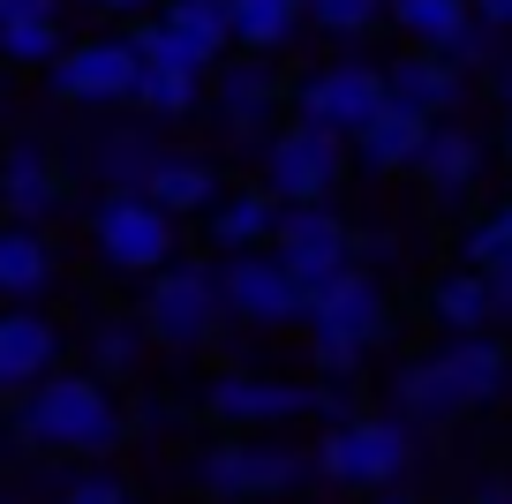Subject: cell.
I'll return each instance as SVG.
<instances>
[{"mask_svg":"<svg viewBox=\"0 0 512 504\" xmlns=\"http://www.w3.org/2000/svg\"><path fill=\"white\" fill-rule=\"evenodd\" d=\"M505 384H512V347H497L490 331H467L445 354L407 362L400 377H392V407L415 414V422H445V414H460V407L497 399Z\"/></svg>","mask_w":512,"mask_h":504,"instance_id":"1","label":"cell"},{"mask_svg":"<svg viewBox=\"0 0 512 504\" xmlns=\"http://www.w3.org/2000/svg\"><path fill=\"white\" fill-rule=\"evenodd\" d=\"M16 429H23V444H38V452H113L128 422H121V407L106 399L98 377L53 369V377H38L31 392L16 399Z\"/></svg>","mask_w":512,"mask_h":504,"instance_id":"2","label":"cell"},{"mask_svg":"<svg viewBox=\"0 0 512 504\" xmlns=\"http://www.w3.org/2000/svg\"><path fill=\"white\" fill-rule=\"evenodd\" d=\"M302 324H309V362H317L332 384H347L354 369L369 362V347H384L392 309H384V286L369 279V271H339L332 286L309 294Z\"/></svg>","mask_w":512,"mask_h":504,"instance_id":"3","label":"cell"},{"mask_svg":"<svg viewBox=\"0 0 512 504\" xmlns=\"http://www.w3.org/2000/svg\"><path fill=\"white\" fill-rule=\"evenodd\" d=\"M309 467L332 489H392L407 474V422H392V414H347V422L324 429Z\"/></svg>","mask_w":512,"mask_h":504,"instance_id":"4","label":"cell"},{"mask_svg":"<svg viewBox=\"0 0 512 504\" xmlns=\"http://www.w3.org/2000/svg\"><path fill=\"white\" fill-rule=\"evenodd\" d=\"M219 324H226V301H219V271H211V264H166V271H151L144 331L159 339V347H204Z\"/></svg>","mask_w":512,"mask_h":504,"instance_id":"5","label":"cell"},{"mask_svg":"<svg viewBox=\"0 0 512 504\" xmlns=\"http://www.w3.org/2000/svg\"><path fill=\"white\" fill-rule=\"evenodd\" d=\"M309 459L287 452V444H211L196 459V489L211 504H256V497H287L302 489Z\"/></svg>","mask_w":512,"mask_h":504,"instance_id":"6","label":"cell"},{"mask_svg":"<svg viewBox=\"0 0 512 504\" xmlns=\"http://www.w3.org/2000/svg\"><path fill=\"white\" fill-rule=\"evenodd\" d=\"M91 241H98V256H106L113 271H128V279H151V271L174 264V219H166L159 204H144L136 189H113L106 204L91 211Z\"/></svg>","mask_w":512,"mask_h":504,"instance_id":"7","label":"cell"},{"mask_svg":"<svg viewBox=\"0 0 512 504\" xmlns=\"http://www.w3.org/2000/svg\"><path fill=\"white\" fill-rule=\"evenodd\" d=\"M339 136H324V128H279V136H264V196H272L279 211L294 204H324L339 181Z\"/></svg>","mask_w":512,"mask_h":504,"instance_id":"8","label":"cell"},{"mask_svg":"<svg viewBox=\"0 0 512 504\" xmlns=\"http://www.w3.org/2000/svg\"><path fill=\"white\" fill-rule=\"evenodd\" d=\"M272 256L302 294H317L339 271H354V234L324 204H294V211H279V226H272Z\"/></svg>","mask_w":512,"mask_h":504,"instance_id":"9","label":"cell"},{"mask_svg":"<svg viewBox=\"0 0 512 504\" xmlns=\"http://www.w3.org/2000/svg\"><path fill=\"white\" fill-rule=\"evenodd\" d=\"M377 106H384V76L369 61H324L317 76L294 83V121L324 128V136H354Z\"/></svg>","mask_w":512,"mask_h":504,"instance_id":"10","label":"cell"},{"mask_svg":"<svg viewBox=\"0 0 512 504\" xmlns=\"http://www.w3.org/2000/svg\"><path fill=\"white\" fill-rule=\"evenodd\" d=\"M136 76H144V61L128 53V38H83L46 68L61 106H136Z\"/></svg>","mask_w":512,"mask_h":504,"instance_id":"11","label":"cell"},{"mask_svg":"<svg viewBox=\"0 0 512 504\" xmlns=\"http://www.w3.org/2000/svg\"><path fill=\"white\" fill-rule=\"evenodd\" d=\"M219 301H226V316H241V324H256V331L302 324V309H309V294L287 279V271H279L272 249L226 256V264H219Z\"/></svg>","mask_w":512,"mask_h":504,"instance_id":"12","label":"cell"},{"mask_svg":"<svg viewBox=\"0 0 512 504\" xmlns=\"http://www.w3.org/2000/svg\"><path fill=\"white\" fill-rule=\"evenodd\" d=\"M294 414H309V384L256 377V369H219L204 384V422H219V429H279Z\"/></svg>","mask_w":512,"mask_h":504,"instance_id":"13","label":"cell"},{"mask_svg":"<svg viewBox=\"0 0 512 504\" xmlns=\"http://www.w3.org/2000/svg\"><path fill=\"white\" fill-rule=\"evenodd\" d=\"M61 196H68V174L53 166L46 143H8V158H0V211H8V226L53 219Z\"/></svg>","mask_w":512,"mask_h":504,"instance_id":"14","label":"cell"},{"mask_svg":"<svg viewBox=\"0 0 512 504\" xmlns=\"http://www.w3.org/2000/svg\"><path fill=\"white\" fill-rule=\"evenodd\" d=\"M211 106L226 113V128H234V143H264V121L279 113V68L272 61H226L219 76H211Z\"/></svg>","mask_w":512,"mask_h":504,"instance_id":"15","label":"cell"},{"mask_svg":"<svg viewBox=\"0 0 512 504\" xmlns=\"http://www.w3.org/2000/svg\"><path fill=\"white\" fill-rule=\"evenodd\" d=\"M377 76H384V106L422 113V121L460 106V68H452L445 53H422V46H415V53H400L392 68H377Z\"/></svg>","mask_w":512,"mask_h":504,"instance_id":"16","label":"cell"},{"mask_svg":"<svg viewBox=\"0 0 512 504\" xmlns=\"http://www.w3.org/2000/svg\"><path fill=\"white\" fill-rule=\"evenodd\" d=\"M53 354H61V331L38 309H0V392H31L38 377H53Z\"/></svg>","mask_w":512,"mask_h":504,"instance_id":"17","label":"cell"},{"mask_svg":"<svg viewBox=\"0 0 512 504\" xmlns=\"http://www.w3.org/2000/svg\"><path fill=\"white\" fill-rule=\"evenodd\" d=\"M144 204H159L166 219H204L211 204H219V166H204V158H189V151H159V166L144 174Z\"/></svg>","mask_w":512,"mask_h":504,"instance_id":"18","label":"cell"},{"mask_svg":"<svg viewBox=\"0 0 512 504\" xmlns=\"http://www.w3.org/2000/svg\"><path fill=\"white\" fill-rule=\"evenodd\" d=\"M415 174L430 181V196H445V204H460L467 189L482 181V136L460 121H430V136H422V158Z\"/></svg>","mask_w":512,"mask_h":504,"instance_id":"19","label":"cell"},{"mask_svg":"<svg viewBox=\"0 0 512 504\" xmlns=\"http://www.w3.org/2000/svg\"><path fill=\"white\" fill-rule=\"evenodd\" d=\"M422 136H430V121H422V113L377 106L362 128H354V151H362L369 174H400V166H415V158H422Z\"/></svg>","mask_w":512,"mask_h":504,"instance_id":"20","label":"cell"},{"mask_svg":"<svg viewBox=\"0 0 512 504\" xmlns=\"http://www.w3.org/2000/svg\"><path fill=\"white\" fill-rule=\"evenodd\" d=\"M211 241H219L226 256H256V249H272V226H279V204L264 189H241V196H219V204L204 211Z\"/></svg>","mask_w":512,"mask_h":504,"instance_id":"21","label":"cell"},{"mask_svg":"<svg viewBox=\"0 0 512 504\" xmlns=\"http://www.w3.org/2000/svg\"><path fill=\"white\" fill-rule=\"evenodd\" d=\"M294 23H302L294 0H226V46L256 53V61H272V53L294 38Z\"/></svg>","mask_w":512,"mask_h":504,"instance_id":"22","label":"cell"},{"mask_svg":"<svg viewBox=\"0 0 512 504\" xmlns=\"http://www.w3.org/2000/svg\"><path fill=\"white\" fill-rule=\"evenodd\" d=\"M46 279H53L46 234H38V226H0V294L23 309L31 294H46Z\"/></svg>","mask_w":512,"mask_h":504,"instance_id":"23","label":"cell"},{"mask_svg":"<svg viewBox=\"0 0 512 504\" xmlns=\"http://www.w3.org/2000/svg\"><path fill=\"white\" fill-rule=\"evenodd\" d=\"M430 309H437V324H445L452 339L490 331V279H482V271H445V279L430 286Z\"/></svg>","mask_w":512,"mask_h":504,"instance_id":"24","label":"cell"},{"mask_svg":"<svg viewBox=\"0 0 512 504\" xmlns=\"http://www.w3.org/2000/svg\"><path fill=\"white\" fill-rule=\"evenodd\" d=\"M166 31L196 53V68H211L226 53V0H166Z\"/></svg>","mask_w":512,"mask_h":504,"instance_id":"25","label":"cell"},{"mask_svg":"<svg viewBox=\"0 0 512 504\" xmlns=\"http://www.w3.org/2000/svg\"><path fill=\"white\" fill-rule=\"evenodd\" d=\"M196 106H204V76H181V68L136 76V113H151V121H189Z\"/></svg>","mask_w":512,"mask_h":504,"instance_id":"26","label":"cell"},{"mask_svg":"<svg viewBox=\"0 0 512 504\" xmlns=\"http://www.w3.org/2000/svg\"><path fill=\"white\" fill-rule=\"evenodd\" d=\"M91 166L113 181V189H144V174L159 166V143H151V136H128V128H106V136L91 143Z\"/></svg>","mask_w":512,"mask_h":504,"instance_id":"27","label":"cell"},{"mask_svg":"<svg viewBox=\"0 0 512 504\" xmlns=\"http://www.w3.org/2000/svg\"><path fill=\"white\" fill-rule=\"evenodd\" d=\"M384 16L400 23L422 53H445V38L467 23V0H384Z\"/></svg>","mask_w":512,"mask_h":504,"instance_id":"28","label":"cell"},{"mask_svg":"<svg viewBox=\"0 0 512 504\" xmlns=\"http://www.w3.org/2000/svg\"><path fill=\"white\" fill-rule=\"evenodd\" d=\"M83 347H91V377H136V362H144V324H128V316H98Z\"/></svg>","mask_w":512,"mask_h":504,"instance_id":"29","label":"cell"},{"mask_svg":"<svg viewBox=\"0 0 512 504\" xmlns=\"http://www.w3.org/2000/svg\"><path fill=\"white\" fill-rule=\"evenodd\" d=\"M0 53H8L16 68H53L68 46H61V23L38 16V23H0Z\"/></svg>","mask_w":512,"mask_h":504,"instance_id":"30","label":"cell"},{"mask_svg":"<svg viewBox=\"0 0 512 504\" xmlns=\"http://www.w3.org/2000/svg\"><path fill=\"white\" fill-rule=\"evenodd\" d=\"M377 16H384V0H309V23L324 38H362Z\"/></svg>","mask_w":512,"mask_h":504,"instance_id":"31","label":"cell"},{"mask_svg":"<svg viewBox=\"0 0 512 504\" xmlns=\"http://www.w3.org/2000/svg\"><path fill=\"white\" fill-rule=\"evenodd\" d=\"M505 256H512V204H497L490 219L467 226V271H490V264H505Z\"/></svg>","mask_w":512,"mask_h":504,"instance_id":"32","label":"cell"},{"mask_svg":"<svg viewBox=\"0 0 512 504\" xmlns=\"http://www.w3.org/2000/svg\"><path fill=\"white\" fill-rule=\"evenodd\" d=\"M445 61H452V68H460V76H467V68H490V31H482V23H475V16H467V23H460V31H452V38H445Z\"/></svg>","mask_w":512,"mask_h":504,"instance_id":"33","label":"cell"},{"mask_svg":"<svg viewBox=\"0 0 512 504\" xmlns=\"http://www.w3.org/2000/svg\"><path fill=\"white\" fill-rule=\"evenodd\" d=\"M61 504H128V489L113 482V474H76V482H68V497Z\"/></svg>","mask_w":512,"mask_h":504,"instance_id":"34","label":"cell"},{"mask_svg":"<svg viewBox=\"0 0 512 504\" xmlns=\"http://www.w3.org/2000/svg\"><path fill=\"white\" fill-rule=\"evenodd\" d=\"M400 256V241L384 234V226H369V234H354V271H377V264H392Z\"/></svg>","mask_w":512,"mask_h":504,"instance_id":"35","label":"cell"},{"mask_svg":"<svg viewBox=\"0 0 512 504\" xmlns=\"http://www.w3.org/2000/svg\"><path fill=\"white\" fill-rule=\"evenodd\" d=\"M309 414H324V422H347V414H354V392H347V384H332V377L309 384Z\"/></svg>","mask_w":512,"mask_h":504,"instance_id":"36","label":"cell"},{"mask_svg":"<svg viewBox=\"0 0 512 504\" xmlns=\"http://www.w3.org/2000/svg\"><path fill=\"white\" fill-rule=\"evenodd\" d=\"M482 279H490V324H512V256H505V264H490Z\"/></svg>","mask_w":512,"mask_h":504,"instance_id":"37","label":"cell"},{"mask_svg":"<svg viewBox=\"0 0 512 504\" xmlns=\"http://www.w3.org/2000/svg\"><path fill=\"white\" fill-rule=\"evenodd\" d=\"M38 16H61V0H0V23H38Z\"/></svg>","mask_w":512,"mask_h":504,"instance_id":"38","label":"cell"},{"mask_svg":"<svg viewBox=\"0 0 512 504\" xmlns=\"http://www.w3.org/2000/svg\"><path fill=\"white\" fill-rule=\"evenodd\" d=\"M467 16H475L482 31H512V0H467Z\"/></svg>","mask_w":512,"mask_h":504,"instance_id":"39","label":"cell"},{"mask_svg":"<svg viewBox=\"0 0 512 504\" xmlns=\"http://www.w3.org/2000/svg\"><path fill=\"white\" fill-rule=\"evenodd\" d=\"M467 504H512V482H490V489H475Z\"/></svg>","mask_w":512,"mask_h":504,"instance_id":"40","label":"cell"},{"mask_svg":"<svg viewBox=\"0 0 512 504\" xmlns=\"http://www.w3.org/2000/svg\"><path fill=\"white\" fill-rule=\"evenodd\" d=\"M98 8H113V16H136V8H151V0H98Z\"/></svg>","mask_w":512,"mask_h":504,"instance_id":"41","label":"cell"},{"mask_svg":"<svg viewBox=\"0 0 512 504\" xmlns=\"http://www.w3.org/2000/svg\"><path fill=\"white\" fill-rule=\"evenodd\" d=\"M377 504H415V497H400V489H384V497H377Z\"/></svg>","mask_w":512,"mask_h":504,"instance_id":"42","label":"cell"},{"mask_svg":"<svg viewBox=\"0 0 512 504\" xmlns=\"http://www.w3.org/2000/svg\"><path fill=\"white\" fill-rule=\"evenodd\" d=\"M505 158H512V121H505Z\"/></svg>","mask_w":512,"mask_h":504,"instance_id":"43","label":"cell"},{"mask_svg":"<svg viewBox=\"0 0 512 504\" xmlns=\"http://www.w3.org/2000/svg\"><path fill=\"white\" fill-rule=\"evenodd\" d=\"M294 8H309V0H294Z\"/></svg>","mask_w":512,"mask_h":504,"instance_id":"44","label":"cell"}]
</instances>
